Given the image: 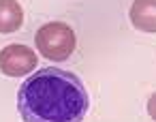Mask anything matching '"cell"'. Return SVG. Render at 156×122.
I'll use <instances>...</instances> for the list:
<instances>
[{
  "label": "cell",
  "mask_w": 156,
  "mask_h": 122,
  "mask_svg": "<svg viewBox=\"0 0 156 122\" xmlns=\"http://www.w3.org/2000/svg\"><path fill=\"white\" fill-rule=\"evenodd\" d=\"M130 22L143 32H156V0H135L130 7Z\"/></svg>",
  "instance_id": "4"
},
{
  "label": "cell",
  "mask_w": 156,
  "mask_h": 122,
  "mask_svg": "<svg viewBox=\"0 0 156 122\" xmlns=\"http://www.w3.org/2000/svg\"><path fill=\"white\" fill-rule=\"evenodd\" d=\"M34 45L47 60L60 62V60L71 58V54L75 52V45H77V37H75V32L69 24L47 22L37 30Z\"/></svg>",
  "instance_id": "2"
},
{
  "label": "cell",
  "mask_w": 156,
  "mask_h": 122,
  "mask_svg": "<svg viewBox=\"0 0 156 122\" xmlns=\"http://www.w3.org/2000/svg\"><path fill=\"white\" fill-rule=\"evenodd\" d=\"M147 113H150V118L152 120H156V92L150 96V101H147Z\"/></svg>",
  "instance_id": "6"
},
{
  "label": "cell",
  "mask_w": 156,
  "mask_h": 122,
  "mask_svg": "<svg viewBox=\"0 0 156 122\" xmlns=\"http://www.w3.org/2000/svg\"><path fill=\"white\" fill-rule=\"evenodd\" d=\"M90 94L79 75L47 66L24 79L17 90V109L24 122H81Z\"/></svg>",
  "instance_id": "1"
},
{
  "label": "cell",
  "mask_w": 156,
  "mask_h": 122,
  "mask_svg": "<svg viewBox=\"0 0 156 122\" xmlns=\"http://www.w3.org/2000/svg\"><path fill=\"white\" fill-rule=\"evenodd\" d=\"M37 54L28 45L11 43L0 52V71L9 77H24L37 69Z\"/></svg>",
  "instance_id": "3"
},
{
  "label": "cell",
  "mask_w": 156,
  "mask_h": 122,
  "mask_svg": "<svg viewBox=\"0 0 156 122\" xmlns=\"http://www.w3.org/2000/svg\"><path fill=\"white\" fill-rule=\"evenodd\" d=\"M24 24V11L17 0H0V32L9 34L22 28Z\"/></svg>",
  "instance_id": "5"
}]
</instances>
